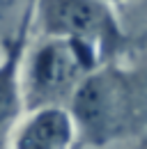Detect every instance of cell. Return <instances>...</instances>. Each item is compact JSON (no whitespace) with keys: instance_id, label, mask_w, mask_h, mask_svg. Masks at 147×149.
<instances>
[{"instance_id":"obj_1","label":"cell","mask_w":147,"mask_h":149,"mask_svg":"<svg viewBox=\"0 0 147 149\" xmlns=\"http://www.w3.org/2000/svg\"><path fill=\"white\" fill-rule=\"evenodd\" d=\"M85 51L83 41H53L46 44L32 62V96L35 99H51L64 92L74 83L76 74L85 67Z\"/></svg>"},{"instance_id":"obj_2","label":"cell","mask_w":147,"mask_h":149,"mask_svg":"<svg viewBox=\"0 0 147 149\" xmlns=\"http://www.w3.org/2000/svg\"><path fill=\"white\" fill-rule=\"evenodd\" d=\"M74 110L90 135H106L122 112V90L108 76H92L78 87Z\"/></svg>"},{"instance_id":"obj_3","label":"cell","mask_w":147,"mask_h":149,"mask_svg":"<svg viewBox=\"0 0 147 149\" xmlns=\"http://www.w3.org/2000/svg\"><path fill=\"white\" fill-rule=\"evenodd\" d=\"M44 14L51 32L74 41L104 37L110 28V16L94 0H46Z\"/></svg>"},{"instance_id":"obj_4","label":"cell","mask_w":147,"mask_h":149,"mask_svg":"<svg viewBox=\"0 0 147 149\" xmlns=\"http://www.w3.org/2000/svg\"><path fill=\"white\" fill-rule=\"evenodd\" d=\"M67 140L69 119L60 110H44L23 131L18 149H64Z\"/></svg>"}]
</instances>
